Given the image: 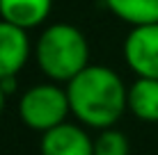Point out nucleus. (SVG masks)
<instances>
[{"mask_svg":"<svg viewBox=\"0 0 158 155\" xmlns=\"http://www.w3.org/2000/svg\"><path fill=\"white\" fill-rule=\"evenodd\" d=\"M35 60L39 71L53 82L67 84L89 66V44L73 23H51L35 44Z\"/></svg>","mask_w":158,"mask_h":155,"instance_id":"nucleus-2","label":"nucleus"},{"mask_svg":"<svg viewBox=\"0 0 158 155\" xmlns=\"http://www.w3.org/2000/svg\"><path fill=\"white\" fill-rule=\"evenodd\" d=\"M64 87L71 116L85 128H112L128 110V87L110 66L89 64Z\"/></svg>","mask_w":158,"mask_h":155,"instance_id":"nucleus-1","label":"nucleus"},{"mask_svg":"<svg viewBox=\"0 0 158 155\" xmlns=\"http://www.w3.org/2000/svg\"><path fill=\"white\" fill-rule=\"evenodd\" d=\"M53 0H0V18L23 30H35L48 21Z\"/></svg>","mask_w":158,"mask_h":155,"instance_id":"nucleus-7","label":"nucleus"},{"mask_svg":"<svg viewBox=\"0 0 158 155\" xmlns=\"http://www.w3.org/2000/svg\"><path fill=\"white\" fill-rule=\"evenodd\" d=\"M41 155H94V137L83 123H60L41 132Z\"/></svg>","mask_w":158,"mask_h":155,"instance_id":"nucleus-5","label":"nucleus"},{"mask_svg":"<svg viewBox=\"0 0 158 155\" xmlns=\"http://www.w3.org/2000/svg\"><path fill=\"white\" fill-rule=\"evenodd\" d=\"M131 144L128 137L122 130H117L115 126L99 130V135L94 137V155H128Z\"/></svg>","mask_w":158,"mask_h":155,"instance_id":"nucleus-10","label":"nucleus"},{"mask_svg":"<svg viewBox=\"0 0 158 155\" xmlns=\"http://www.w3.org/2000/svg\"><path fill=\"white\" fill-rule=\"evenodd\" d=\"M106 7L131 28L158 23V0H103Z\"/></svg>","mask_w":158,"mask_h":155,"instance_id":"nucleus-9","label":"nucleus"},{"mask_svg":"<svg viewBox=\"0 0 158 155\" xmlns=\"http://www.w3.org/2000/svg\"><path fill=\"white\" fill-rule=\"evenodd\" d=\"M128 112L144 123H158V80L135 78L128 87Z\"/></svg>","mask_w":158,"mask_h":155,"instance_id":"nucleus-8","label":"nucleus"},{"mask_svg":"<svg viewBox=\"0 0 158 155\" xmlns=\"http://www.w3.org/2000/svg\"><path fill=\"white\" fill-rule=\"evenodd\" d=\"M16 112H19L21 123L28 126L30 130L37 132L51 130V128L64 123L67 116L71 114L67 87H62L60 82H53V80L32 84L30 89L21 94Z\"/></svg>","mask_w":158,"mask_h":155,"instance_id":"nucleus-3","label":"nucleus"},{"mask_svg":"<svg viewBox=\"0 0 158 155\" xmlns=\"http://www.w3.org/2000/svg\"><path fill=\"white\" fill-rule=\"evenodd\" d=\"M7 98H9V94H7V89L2 87V82H0V116L5 114V107H7Z\"/></svg>","mask_w":158,"mask_h":155,"instance_id":"nucleus-11","label":"nucleus"},{"mask_svg":"<svg viewBox=\"0 0 158 155\" xmlns=\"http://www.w3.org/2000/svg\"><path fill=\"white\" fill-rule=\"evenodd\" d=\"M32 52L28 30L0 18V80L19 78Z\"/></svg>","mask_w":158,"mask_h":155,"instance_id":"nucleus-6","label":"nucleus"},{"mask_svg":"<svg viewBox=\"0 0 158 155\" xmlns=\"http://www.w3.org/2000/svg\"><path fill=\"white\" fill-rule=\"evenodd\" d=\"M122 50L128 68L138 78L158 80V23L131 28Z\"/></svg>","mask_w":158,"mask_h":155,"instance_id":"nucleus-4","label":"nucleus"}]
</instances>
